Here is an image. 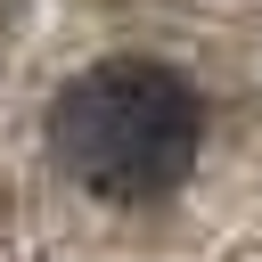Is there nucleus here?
<instances>
[{
  "mask_svg": "<svg viewBox=\"0 0 262 262\" xmlns=\"http://www.w3.org/2000/svg\"><path fill=\"white\" fill-rule=\"evenodd\" d=\"M196 131H205L196 90L147 57H106L82 82H66L49 106V147L66 180H82L106 205L172 196L196 164Z\"/></svg>",
  "mask_w": 262,
  "mask_h": 262,
  "instance_id": "f257e3e1",
  "label": "nucleus"
}]
</instances>
